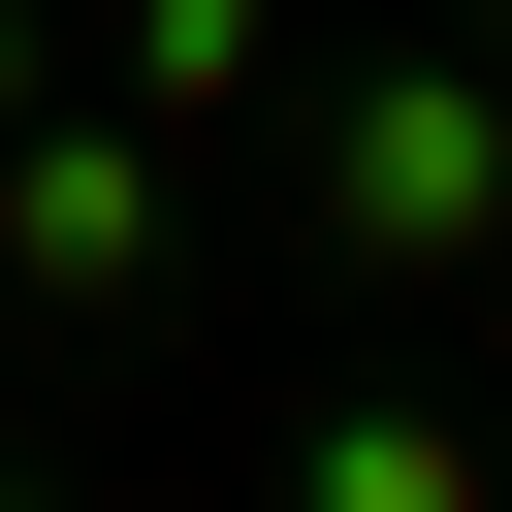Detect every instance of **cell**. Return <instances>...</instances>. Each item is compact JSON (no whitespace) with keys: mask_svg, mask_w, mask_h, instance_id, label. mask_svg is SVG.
Listing matches in <instances>:
<instances>
[{"mask_svg":"<svg viewBox=\"0 0 512 512\" xmlns=\"http://www.w3.org/2000/svg\"><path fill=\"white\" fill-rule=\"evenodd\" d=\"M352 224L448 256V224H480V96H384V128H352Z\"/></svg>","mask_w":512,"mask_h":512,"instance_id":"obj_1","label":"cell"}]
</instances>
